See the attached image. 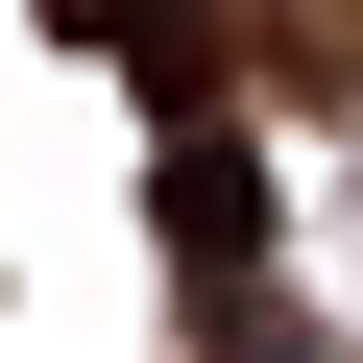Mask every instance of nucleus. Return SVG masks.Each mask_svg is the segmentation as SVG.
I'll list each match as a JSON object with an SVG mask.
<instances>
[{"instance_id":"1","label":"nucleus","mask_w":363,"mask_h":363,"mask_svg":"<svg viewBox=\"0 0 363 363\" xmlns=\"http://www.w3.org/2000/svg\"><path fill=\"white\" fill-rule=\"evenodd\" d=\"M169 267H194V315H242V291H267V169L218 145V97L169 121Z\"/></svg>"},{"instance_id":"2","label":"nucleus","mask_w":363,"mask_h":363,"mask_svg":"<svg viewBox=\"0 0 363 363\" xmlns=\"http://www.w3.org/2000/svg\"><path fill=\"white\" fill-rule=\"evenodd\" d=\"M25 25H49L73 73H121V97H169V121L218 97V0H25Z\"/></svg>"}]
</instances>
